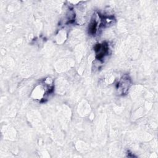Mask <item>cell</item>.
<instances>
[{"instance_id": "cell-1", "label": "cell", "mask_w": 158, "mask_h": 158, "mask_svg": "<svg viewBox=\"0 0 158 158\" xmlns=\"http://www.w3.org/2000/svg\"><path fill=\"white\" fill-rule=\"evenodd\" d=\"M131 85V80L128 76H123L117 84V90L120 94H124L129 89Z\"/></svg>"}, {"instance_id": "cell-2", "label": "cell", "mask_w": 158, "mask_h": 158, "mask_svg": "<svg viewBox=\"0 0 158 158\" xmlns=\"http://www.w3.org/2000/svg\"><path fill=\"white\" fill-rule=\"evenodd\" d=\"M108 46L106 43L97 44L95 47L96 57L99 60L102 59L104 57V56L108 52Z\"/></svg>"}]
</instances>
